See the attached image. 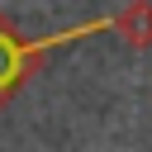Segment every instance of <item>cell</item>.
Instances as JSON below:
<instances>
[{"label":"cell","mask_w":152,"mask_h":152,"mask_svg":"<svg viewBox=\"0 0 152 152\" xmlns=\"http://www.w3.org/2000/svg\"><path fill=\"white\" fill-rule=\"evenodd\" d=\"M95 33H109V19H86V24H71L62 33H43V38H28L14 28L10 14H0V109L28 86L33 66H43L48 52L66 48V43H81V38H95Z\"/></svg>","instance_id":"6da1fadb"},{"label":"cell","mask_w":152,"mask_h":152,"mask_svg":"<svg viewBox=\"0 0 152 152\" xmlns=\"http://www.w3.org/2000/svg\"><path fill=\"white\" fill-rule=\"evenodd\" d=\"M109 33H119L128 48H152V0H128L119 14H109Z\"/></svg>","instance_id":"7a4b0ae2"}]
</instances>
